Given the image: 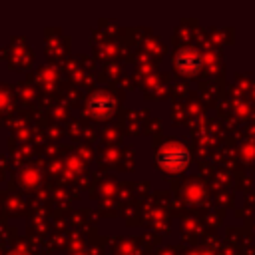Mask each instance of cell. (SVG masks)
<instances>
[{"instance_id": "cell-2", "label": "cell", "mask_w": 255, "mask_h": 255, "mask_svg": "<svg viewBox=\"0 0 255 255\" xmlns=\"http://www.w3.org/2000/svg\"><path fill=\"white\" fill-rule=\"evenodd\" d=\"M201 62L203 60H201L199 52L193 50V48H179L173 56V68L181 76H187V78L195 76L201 70Z\"/></svg>"}, {"instance_id": "cell-4", "label": "cell", "mask_w": 255, "mask_h": 255, "mask_svg": "<svg viewBox=\"0 0 255 255\" xmlns=\"http://www.w3.org/2000/svg\"><path fill=\"white\" fill-rule=\"evenodd\" d=\"M10 255H28V253H24V251H12Z\"/></svg>"}, {"instance_id": "cell-3", "label": "cell", "mask_w": 255, "mask_h": 255, "mask_svg": "<svg viewBox=\"0 0 255 255\" xmlns=\"http://www.w3.org/2000/svg\"><path fill=\"white\" fill-rule=\"evenodd\" d=\"M114 110H116V102L108 92H96L88 100V112L98 120L110 118L114 114Z\"/></svg>"}, {"instance_id": "cell-1", "label": "cell", "mask_w": 255, "mask_h": 255, "mask_svg": "<svg viewBox=\"0 0 255 255\" xmlns=\"http://www.w3.org/2000/svg\"><path fill=\"white\" fill-rule=\"evenodd\" d=\"M155 163L165 173H179V171L187 169V165L191 163V155L183 143L167 141L159 147V151L155 155Z\"/></svg>"}, {"instance_id": "cell-5", "label": "cell", "mask_w": 255, "mask_h": 255, "mask_svg": "<svg viewBox=\"0 0 255 255\" xmlns=\"http://www.w3.org/2000/svg\"><path fill=\"white\" fill-rule=\"evenodd\" d=\"M193 255H211V253H193Z\"/></svg>"}]
</instances>
